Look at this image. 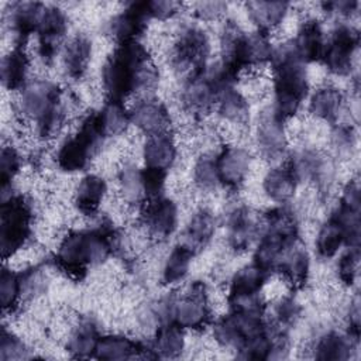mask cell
<instances>
[{"label": "cell", "mask_w": 361, "mask_h": 361, "mask_svg": "<svg viewBox=\"0 0 361 361\" xmlns=\"http://www.w3.org/2000/svg\"><path fill=\"white\" fill-rule=\"evenodd\" d=\"M158 71L149 52L137 41L118 44L102 69L107 100L123 102L130 94L155 86Z\"/></svg>", "instance_id": "6da1fadb"}, {"label": "cell", "mask_w": 361, "mask_h": 361, "mask_svg": "<svg viewBox=\"0 0 361 361\" xmlns=\"http://www.w3.org/2000/svg\"><path fill=\"white\" fill-rule=\"evenodd\" d=\"M117 244L116 230L110 223H102L87 230H73L59 243L55 265L69 278L80 281L90 267L104 262Z\"/></svg>", "instance_id": "7a4b0ae2"}, {"label": "cell", "mask_w": 361, "mask_h": 361, "mask_svg": "<svg viewBox=\"0 0 361 361\" xmlns=\"http://www.w3.org/2000/svg\"><path fill=\"white\" fill-rule=\"evenodd\" d=\"M274 72V111L282 120L298 113L307 96L309 83L305 62L296 52L293 42H285L274 49L271 56Z\"/></svg>", "instance_id": "3957f363"}, {"label": "cell", "mask_w": 361, "mask_h": 361, "mask_svg": "<svg viewBox=\"0 0 361 361\" xmlns=\"http://www.w3.org/2000/svg\"><path fill=\"white\" fill-rule=\"evenodd\" d=\"M20 106L23 114L30 118L42 138L54 137L65 121V110L59 87L44 79L28 82L23 87Z\"/></svg>", "instance_id": "277c9868"}, {"label": "cell", "mask_w": 361, "mask_h": 361, "mask_svg": "<svg viewBox=\"0 0 361 361\" xmlns=\"http://www.w3.org/2000/svg\"><path fill=\"white\" fill-rule=\"evenodd\" d=\"M221 51L223 59L220 62L238 76L243 69L271 61L274 48L268 34L259 31L247 34L234 21H227L221 32Z\"/></svg>", "instance_id": "5b68a950"}, {"label": "cell", "mask_w": 361, "mask_h": 361, "mask_svg": "<svg viewBox=\"0 0 361 361\" xmlns=\"http://www.w3.org/2000/svg\"><path fill=\"white\" fill-rule=\"evenodd\" d=\"M265 230L254 254V262L272 272L282 254L299 241L296 216L286 207H276L265 214Z\"/></svg>", "instance_id": "8992f818"}, {"label": "cell", "mask_w": 361, "mask_h": 361, "mask_svg": "<svg viewBox=\"0 0 361 361\" xmlns=\"http://www.w3.org/2000/svg\"><path fill=\"white\" fill-rule=\"evenodd\" d=\"M99 113L92 111L83 117L76 133L69 137L58 149L56 164L65 172L85 169L90 159L99 152L106 140Z\"/></svg>", "instance_id": "52a82bcc"}, {"label": "cell", "mask_w": 361, "mask_h": 361, "mask_svg": "<svg viewBox=\"0 0 361 361\" xmlns=\"http://www.w3.org/2000/svg\"><path fill=\"white\" fill-rule=\"evenodd\" d=\"M32 209L21 195H8L0 209V248L3 259L14 255L31 235Z\"/></svg>", "instance_id": "ba28073f"}, {"label": "cell", "mask_w": 361, "mask_h": 361, "mask_svg": "<svg viewBox=\"0 0 361 361\" xmlns=\"http://www.w3.org/2000/svg\"><path fill=\"white\" fill-rule=\"evenodd\" d=\"M269 271L252 262L234 274L228 288V305L235 312L264 313L265 305L261 290L269 276Z\"/></svg>", "instance_id": "9c48e42d"}, {"label": "cell", "mask_w": 361, "mask_h": 361, "mask_svg": "<svg viewBox=\"0 0 361 361\" xmlns=\"http://www.w3.org/2000/svg\"><path fill=\"white\" fill-rule=\"evenodd\" d=\"M264 313L235 312L219 319L213 327V336L223 347H231L237 353L251 340L262 334L268 324L262 319Z\"/></svg>", "instance_id": "30bf717a"}, {"label": "cell", "mask_w": 361, "mask_h": 361, "mask_svg": "<svg viewBox=\"0 0 361 361\" xmlns=\"http://www.w3.org/2000/svg\"><path fill=\"white\" fill-rule=\"evenodd\" d=\"M210 320V306L206 285L195 282L180 295L172 293L171 323L182 330H202Z\"/></svg>", "instance_id": "8fae6325"}, {"label": "cell", "mask_w": 361, "mask_h": 361, "mask_svg": "<svg viewBox=\"0 0 361 361\" xmlns=\"http://www.w3.org/2000/svg\"><path fill=\"white\" fill-rule=\"evenodd\" d=\"M227 87L217 75L214 65L204 71L190 75L183 85L180 93V102L186 111L195 116H203L209 113L217 102V96L221 89Z\"/></svg>", "instance_id": "7c38bea8"}, {"label": "cell", "mask_w": 361, "mask_h": 361, "mask_svg": "<svg viewBox=\"0 0 361 361\" xmlns=\"http://www.w3.org/2000/svg\"><path fill=\"white\" fill-rule=\"evenodd\" d=\"M209 54L210 42L207 34L197 25H186L175 39L172 62L178 69L188 71L190 76L207 68Z\"/></svg>", "instance_id": "4fadbf2b"}, {"label": "cell", "mask_w": 361, "mask_h": 361, "mask_svg": "<svg viewBox=\"0 0 361 361\" xmlns=\"http://www.w3.org/2000/svg\"><path fill=\"white\" fill-rule=\"evenodd\" d=\"M360 44V32L350 24L337 25L324 44L322 62L338 76L348 75L353 66V55Z\"/></svg>", "instance_id": "5bb4252c"}, {"label": "cell", "mask_w": 361, "mask_h": 361, "mask_svg": "<svg viewBox=\"0 0 361 361\" xmlns=\"http://www.w3.org/2000/svg\"><path fill=\"white\" fill-rule=\"evenodd\" d=\"M148 1H131L107 24V32L118 44L137 42L149 20Z\"/></svg>", "instance_id": "9a60e30c"}, {"label": "cell", "mask_w": 361, "mask_h": 361, "mask_svg": "<svg viewBox=\"0 0 361 361\" xmlns=\"http://www.w3.org/2000/svg\"><path fill=\"white\" fill-rule=\"evenodd\" d=\"M66 30L68 18L65 11L55 6H45L35 32L38 38V54L45 63L52 62L55 54L58 52L59 44L66 34Z\"/></svg>", "instance_id": "2e32d148"}, {"label": "cell", "mask_w": 361, "mask_h": 361, "mask_svg": "<svg viewBox=\"0 0 361 361\" xmlns=\"http://www.w3.org/2000/svg\"><path fill=\"white\" fill-rule=\"evenodd\" d=\"M257 144L261 155L268 161H276L285 154L288 141L283 120L276 116L274 109L264 110L258 118Z\"/></svg>", "instance_id": "e0dca14e"}, {"label": "cell", "mask_w": 361, "mask_h": 361, "mask_svg": "<svg viewBox=\"0 0 361 361\" xmlns=\"http://www.w3.org/2000/svg\"><path fill=\"white\" fill-rule=\"evenodd\" d=\"M141 220L149 235L166 238L175 231L178 224L176 204L168 197H155L142 206Z\"/></svg>", "instance_id": "ac0fdd59"}, {"label": "cell", "mask_w": 361, "mask_h": 361, "mask_svg": "<svg viewBox=\"0 0 361 361\" xmlns=\"http://www.w3.org/2000/svg\"><path fill=\"white\" fill-rule=\"evenodd\" d=\"M214 159L219 183L231 190L238 189L250 171L251 157L248 151L241 147H224Z\"/></svg>", "instance_id": "d6986e66"}, {"label": "cell", "mask_w": 361, "mask_h": 361, "mask_svg": "<svg viewBox=\"0 0 361 361\" xmlns=\"http://www.w3.org/2000/svg\"><path fill=\"white\" fill-rule=\"evenodd\" d=\"M99 360H133L140 357L157 358L151 347L126 336H103L99 338L94 355Z\"/></svg>", "instance_id": "ffe728a7"}, {"label": "cell", "mask_w": 361, "mask_h": 361, "mask_svg": "<svg viewBox=\"0 0 361 361\" xmlns=\"http://www.w3.org/2000/svg\"><path fill=\"white\" fill-rule=\"evenodd\" d=\"M44 10L45 6L38 1H14L8 6V23L16 45L23 47L27 38L37 32Z\"/></svg>", "instance_id": "44dd1931"}, {"label": "cell", "mask_w": 361, "mask_h": 361, "mask_svg": "<svg viewBox=\"0 0 361 361\" xmlns=\"http://www.w3.org/2000/svg\"><path fill=\"white\" fill-rule=\"evenodd\" d=\"M288 164L292 166L299 182L302 179H309L314 182L320 189L329 188V183L331 182L333 168L326 157H323L317 151H300Z\"/></svg>", "instance_id": "7402d4cb"}, {"label": "cell", "mask_w": 361, "mask_h": 361, "mask_svg": "<svg viewBox=\"0 0 361 361\" xmlns=\"http://www.w3.org/2000/svg\"><path fill=\"white\" fill-rule=\"evenodd\" d=\"M131 123L138 127L147 135H154L159 133L169 131L171 117L166 107L152 99H144L135 103L130 111Z\"/></svg>", "instance_id": "603a6c76"}, {"label": "cell", "mask_w": 361, "mask_h": 361, "mask_svg": "<svg viewBox=\"0 0 361 361\" xmlns=\"http://www.w3.org/2000/svg\"><path fill=\"white\" fill-rule=\"evenodd\" d=\"M258 233V223L245 206L235 207L227 219V240L234 251H245Z\"/></svg>", "instance_id": "cb8c5ba5"}, {"label": "cell", "mask_w": 361, "mask_h": 361, "mask_svg": "<svg viewBox=\"0 0 361 361\" xmlns=\"http://www.w3.org/2000/svg\"><path fill=\"white\" fill-rule=\"evenodd\" d=\"M142 157L147 168L166 172L176 158V145L171 131L148 135L142 148Z\"/></svg>", "instance_id": "d4e9b609"}, {"label": "cell", "mask_w": 361, "mask_h": 361, "mask_svg": "<svg viewBox=\"0 0 361 361\" xmlns=\"http://www.w3.org/2000/svg\"><path fill=\"white\" fill-rule=\"evenodd\" d=\"M214 228L216 221L213 214L209 210L202 209L196 212L189 220L179 244L196 255L210 243L214 234Z\"/></svg>", "instance_id": "484cf974"}, {"label": "cell", "mask_w": 361, "mask_h": 361, "mask_svg": "<svg viewBox=\"0 0 361 361\" xmlns=\"http://www.w3.org/2000/svg\"><path fill=\"white\" fill-rule=\"evenodd\" d=\"M292 42L296 52L299 54L300 59L305 63L322 61L326 41H324L322 25L317 20H313V18L306 20L300 25L298 35Z\"/></svg>", "instance_id": "4316f807"}, {"label": "cell", "mask_w": 361, "mask_h": 361, "mask_svg": "<svg viewBox=\"0 0 361 361\" xmlns=\"http://www.w3.org/2000/svg\"><path fill=\"white\" fill-rule=\"evenodd\" d=\"M275 269L293 286L302 288L309 276V255L298 241L279 258Z\"/></svg>", "instance_id": "83f0119b"}, {"label": "cell", "mask_w": 361, "mask_h": 361, "mask_svg": "<svg viewBox=\"0 0 361 361\" xmlns=\"http://www.w3.org/2000/svg\"><path fill=\"white\" fill-rule=\"evenodd\" d=\"M299 179L289 164L271 169L264 178V190L276 203L289 202L296 190Z\"/></svg>", "instance_id": "f1b7e54d"}, {"label": "cell", "mask_w": 361, "mask_h": 361, "mask_svg": "<svg viewBox=\"0 0 361 361\" xmlns=\"http://www.w3.org/2000/svg\"><path fill=\"white\" fill-rule=\"evenodd\" d=\"M107 190V185L106 180L97 175H86L82 178V180L79 182L76 192H75V206L78 207V210L86 216H92L94 214Z\"/></svg>", "instance_id": "f546056e"}, {"label": "cell", "mask_w": 361, "mask_h": 361, "mask_svg": "<svg viewBox=\"0 0 361 361\" xmlns=\"http://www.w3.org/2000/svg\"><path fill=\"white\" fill-rule=\"evenodd\" d=\"M245 7L258 31L268 34L283 21L289 4L285 1H248Z\"/></svg>", "instance_id": "4dcf8cb0"}, {"label": "cell", "mask_w": 361, "mask_h": 361, "mask_svg": "<svg viewBox=\"0 0 361 361\" xmlns=\"http://www.w3.org/2000/svg\"><path fill=\"white\" fill-rule=\"evenodd\" d=\"M30 61L21 45L14 48L1 61V82L6 89L16 90L27 85Z\"/></svg>", "instance_id": "1f68e13d"}, {"label": "cell", "mask_w": 361, "mask_h": 361, "mask_svg": "<svg viewBox=\"0 0 361 361\" xmlns=\"http://www.w3.org/2000/svg\"><path fill=\"white\" fill-rule=\"evenodd\" d=\"M343 93L334 86L317 89L309 102V111L320 120L334 123L343 107Z\"/></svg>", "instance_id": "d6a6232c"}, {"label": "cell", "mask_w": 361, "mask_h": 361, "mask_svg": "<svg viewBox=\"0 0 361 361\" xmlns=\"http://www.w3.org/2000/svg\"><path fill=\"white\" fill-rule=\"evenodd\" d=\"M92 56V42L85 35H76L66 45L63 66L71 79H80L87 71Z\"/></svg>", "instance_id": "836d02e7"}, {"label": "cell", "mask_w": 361, "mask_h": 361, "mask_svg": "<svg viewBox=\"0 0 361 361\" xmlns=\"http://www.w3.org/2000/svg\"><path fill=\"white\" fill-rule=\"evenodd\" d=\"M99 338L100 336L96 324L90 319H85L72 331L66 344V350L72 357L76 358L92 357L94 355Z\"/></svg>", "instance_id": "e575fe53"}, {"label": "cell", "mask_w": 361, "mask_h": 361, "mask_svg": "<svg viewBox=\"0 0 361 361\" xmlns=\"http://www.w3.org/2000/svg\"><path fill=\"white\" fill-rule=\"evenodd\" d=\"M185 347L182 329L175 323H165L157 329L152 351L157 358H175L180 355Z\"/></svg>", "instance_id": "d590c367"}, {"label": "cell", "mask_w": 361, "mask_h": 361, "mask_svg": "<svg viewBox=\"0 0 361 361\" xmlns=\"http://www.w3.org/2000/svg\"><path fill=\"white\" fill-rule=\"evenodd\" d=\"M216 107L223 118L234 124H244L248 118L250 106L245 97L238 90H235L234 86H227L220 90Z\"/></svg>", "instance_id": "8d00e7d4"}, {"label": "cell", "mask_w": 361, "mask_h": 361, "mask_svg": "<svg viewBox=\"0 0 361 361\" xmlns=\"http://www.w3.org/2000/svg\"><path fill=\"white\" fill-rule=\"evenodd\" d=\"M347 245V234L340 221L331 214L330 219L322 226L316 238L317 255L323 259H329L337 254V251Z\"/></svg>", "instance_id": "74e56055"}, {"label": "cell", "mask_w": 361, "mask_h": 361, "mask_svg": "<svg viewBox=\"0 0 361 361\" xmlns=\"http://www.w3.org/2000/svg\"><path fill=\"white\" fill-rule=\"evenodd\" d=\"M355 340L350 336H341L337 331H329L323 334L314 347V358L317 360H347L351 355Z\"/></svg>", "instance_id": "f35d334b"}, {"label": "cell", "mask_w": 361, "mask_h": 361, "mask_svg": "<svg viewBox=\"0 0 361 361\" xmlns=\"http://www.w3.org/2000/svg\"><path fill=\"white\" fill-rule=\"evenodd\" d=\"M120 190L123 193V197L127 203L144 206L147 202H149L145 183H144V175L142 169L134 166V165H126L120 175Z\"/></svg>", "instance_id": "ab89813d"}, {"label": "cell", "mask_w": 361, "mask_h": 361, "mask_svg": "<svg viewBox=\"0 0 361 361\" xmlns=\"http://www.w3.org/2000/svg\"><path fill=\"white\" fill-rule=\"evenodd\" d=\"M97 113L106 137L121 134L131 123L130 111L120 100H107Z\"/></svg>", "instance_id": "60d3db41"}, {"label": "cell", "mask_w": 361, "mask_h": 361, "mask_svg": "<svg viewBox=\"0 0 361 361\" xmlns=\"http://www.w3.org/2000/svg\"><path fill=\"white\" fill-rule=\"evenodd\" d=\"M195 255L185 248L183 245L178 244L168 255L164 268H162V275L161 281L164 285H172L179 281H182L189 271L190 261Z\"/></svg>", "instance_id": "b9f144b4"}, {"label": "cell", "mask_w": 361, "mask_h": 361, "mask_svg": "<svg viewBox=\"0 0 361 361\" xmlns=\"http://www.w3.org/2000/svg\"><path fill=\"white\" fill-rule=\"evenodd\" d=\"M23 299L20 274L10 269H3L0 276V300L4 312L13 313Z\"/></svg>", "instance_id": "7bdbcfd3"}, {"label": "cell", "mask_w": 361, "mask_h": 361, "mask_svg": "<svg viewBox=\"0 0 361 361\" xmlns=\"http://www.w3.org/2000/svg\"><path fill=\"white\" fill-rule=\"evenodd\" d=\"M193 179L200 189L216 188L219 185L216 159L209 155L200 157L193 168Z\"/></svg>", "instance_id": "ee69618b"}, {"label": "cell", "mask_w": 361, "mask_h": 361, "mask_svg": "<svg viewBox=\"0 0 361 361\" xmlns=\"http://www.w3.org/2000/svg\"><path fill=\"white\" fill-rule=\"evenodd\" d=\"M20 169V157L13 147H3L0 154V180L1 192L6 195L7 189L11 186L13 178Z\"/></svg>", "instance_id": "f6af8a7d"}, {"label": "cell", "mask_w": 361, "mask_h": 361, "mask_svg": "<svg viewBox=\"0 0 361 361\" xmlns=\"http://www.w3.org/2000/svg\"><path fill=\"white\" fill-rule=\"evenodd\" d=\"M358 261H360V247H348V250L340 257L337 264V272L340 281L351 286L357 278L358 271Z\"/></svg>", "instance_id": "bcb514c9"}, {"label": "cell", "mask_w": 361, "mask_h": 361, "mask_svg": "<svg viewBox=\"0 0 361 361\" xmlns=\"http://www.w3.org/2000/svg\"><path fill=\"white\" fill-rule=\"evenodd\" d=\"M18 274H20V281H21L23 298L35 296L45 289V275L41 268L31 267Z\"/></svg>", "instance_id": "7dc6e473"}, {"label": "cell", "mask_w": 361, "mask_h": 361, "mask_svg": "<svg viewBox=\"0 0 361 361\" xmlns=\"http://www.w3.org/2000/svg\"><path fill=\"white\" fill-rule=\"evenodd\" d=\"M27 347L25 344L16 337L13 333L7 331L6 329L1 330V337H0V360L7 361V360H17V358H24L27 357Z\"/></svg>", "instance_id": "c3c4849f"}, {"label": "cell", "mask_w": 361, "mask_h": 361, "mask_svg": "<svg viewBox=\"0 0 361 361\" xmlns=\"http://www.w3.org/2000/svg\"><path fill=\"white\" fill-rule=\"evenodd\" d=\"M299 312L300 307L292 298L282 299L275 307V327L286 331V329H289L299 317Z\"/></svg>", "instance_id": "681fc988"}, {"label": "cell", "mask_w": 361, "mask_h": 361, "mask_svg": "<svg viewBox=\"0 0 361 361\" xmlns=\"http://www.w3.org/2000/svg\"><path fill=\"white\" fill-rule=\"evenodd\" d=\"M182 8V3L172 0H152L148 1V10L151 18L168 20L173 17Z\"/></svg>", "instance_id": "f907efd6"}, {"label": "cell", "mask_w": 361, "mask_h": 361, "mask_svg": "<svg viewBox=\"0 0 361 361\" xmlns=\"http://www.w3.org/2000/svg\"><path fill=\"white\" fill-rule=\"evenodd\" d=\"M331 141H333V145L340 152H348L354 147V142H355L354 128L347 124L337 126L331 133Z\"/></svg>", "instance_id": "816d5d0a"}, {"label": "cell", "mask_w": 361, "mask_h": 361, "mask_svg": "<svg viewBox=\"0 0 361 361\" xmlns=\"http://www.w3.org/2000/svg\"><path fill=\"white\" fill-rule=\"evenodd\" d=\"M227 8L223 1H199L195 4V16L203 21H212L219 18Z\"/></svg>", "instance_id": "f5cc1de1"}, {"label": "cell", "mask_w": 361, "mask_h": 361, "mask_svg": "<svg viewBox=\"0 0 361 361\" xmlns=\"http://www.w3.org/2000/svg\"><path fill=\"white\" fill-rule=\"evenodd\" d=\"M326 13H333L338 16H350L353 11L357 10L358 1H350V0H341V1H330L322 4Z\"/></svg>", "instance_id": "db71d44e"}]
</instances>
